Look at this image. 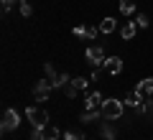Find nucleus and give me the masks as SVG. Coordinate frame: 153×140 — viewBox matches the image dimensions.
<instances>
[{
	"instance_id": "f257e3e1",
	"label": "nucleus",
	"mask_w": 153,
	"mask_h": 140,
	"mask_svg": "<svg viewBox=\"0 0 153 140\" xmlns=\"http://www.w3.org/2000/svg\"><path fill=\"white\" fill-rule=\"evenodd\" d=\"M123 115H125V102H120V99L115 97H105L102 102V120H120Z\"/></svg>"
},
{
	"instance_id": "f03ea898",
	"label": "nucleus",
	"mask_w": 153,
	"mask_h": 140,
	"mask_svg": "<svg viewBox=\"0 0 153 140\" xmlns=\"http://www.w3.org/2000/svg\"><path fill=\"white\" fill-rule=\"evenodd\" d=\"M26 117H28V122H31L33 127H46V125H49V112L41 110V107H33V104L26 110Z\"/></svg>"
},
{
	"instance_id": "7ed1b4c3",
	"label": "nucleus",
	"mask_w": 153,
	"mask_h": 140,
	"mask_svg": "<svg viewBox=\"0 0 153 140\" xmlns=\"http://www.w3.org/2000/svg\"><path fill=\"white\" fill-rule=\"evenodd\" d=\"M18 125H21V115H18L13 107H8L5 112H3V122H0V130H3V133H13V130H18Z\"/></svg>"
},
{
	"instance_id": "20e7f679",
	"label": "nucleus",
	"mask_w": 153,
	"mask_h": 140,
	"mask_svg": "<svg viewBox=\"0 0 153 140\" xmlns=\"http://www.w3.org/2000/svg\"><path fill=\"white\" fill-rule=\"evenodd\" d=\"M84 59H87L89 64L97 69V66L105 64V59H107V56H105V49H102V46H89V49L84 51Z\"/></svg>"
},
{
	"instance_id": "39448f33",
	"label": "nucleus",
	"mask_w": 153,
	"mask_h": 140,
	"mask_svg": "<svg viewBox=\"0 0 153 140\" xmlns=\"http://www.w3.org/2000/svg\"><path fill=\"white\" fill-rule=\"evenodd\" d=\"M51 89H54V84H51L49 79H38L36 87H33V97H36V102H46L51 94Z\"/></svg>"
},
{
	"instance_id": "423d86ee",
	"label": "nucleus",
	"mask_w": 153,
	"mask_h": 140,
	"mask_svg": "<svg viewBox=\"0 0 153 140\" xmlns=\"http://www.w3.org/2000/svg\"><path fill=\"white\" fill-rule=\"evenodd\" d=\"M71 33H74L76 38H87V41H94V38H97V28L94 26H74Z\"/></svg>"
},
{
	"instance_id": "0eeeda50",
	"label": "nucleus",
	"mask_w": 153,
	"mask_h": 140,
	"mask_svg": "<svg viewBox=\"0 0 153 140\" xmlns=\"http://www.w3.org/2000/svg\"><path fill=\"white\" fill-rule=\"evenodd\" d=\"M102 69L107 71V74H120L123 71V59L120 56H107L105 64H102Z\"/></svg>"
},
{
	"instance_id": "6e6552de",
	"label": "nucleus",
	"mask_w": 153,
	"mask_h": 140,
	"mask_svg": "<svg viewBox=\"0 0 153 140\" xmlns=\"http://www.w3.org/2000/svg\"><path fill=\"white\" fill-rule=\"evenodd\" d=\"M102 102H105L102 92H89L84 99V110H102Z\"/></svg>"
},
{
	"instance_id": "1a4fd4ad",
	"label": "nucleus",
	"mask_w": 153,
	"mask_h": 140,
	"mask_svg": "<svg viewBox=\"0 0 153 140\" xmlns=\"http://www.w3.org/2000/svg\"><path fill=\"white\" fill-rule=\"evenodd\" d=\"M135 92L140 94L143 99H148L153 94V76H146V79H140L138 81V87H135Z\"/></svg>"
},
{
	"instance_id": "9d476101",
	"label": "nucleus",
	"mask_w": 153,
	"mask_h": 140,
	"mask_svg": "<svg viewBox=\"0 0 153 140\" xmlns=\"http://www.w3.org/2000/svg\"><path fill=\"white\" fill-rule=\"evenodd\" d=\"M100 117H102V110H84V112H82V117H79V122L92 125V122H97Z\"/></svg>"
},
{
	"instance_id": "9b49d317",
	"label": "nucleus",
	"mask_w": 153,
	"mask_h": 140,
	"mask_svg": "<svg viewBox=\"0 0 153 140\" xmlns=\"http://www.w3.org/2000/svg\"><path fill=\"white\" fill-rule=\"evenodd\" d=\"M100 133H102L105 140H117V130L112 127V120L110 122H100Z\"/></svg>"
},
{
	"instance_id": "f8f14e48",
	"label": "nucleus",
	"mask_w": 153,
	"mask_h": 140,
	"mask_svg": "<svg viewBox=\"0 0 153 140\" xmlns=\"http://www.w3.org/2000/svg\"><path fill=\"white\" fill-rule=\"evenodd\" d=\"M123 102H125V107H130V110H135V107H140V104H143V102H146V99H143V97H140V94H138V92H135V89H133V92H130V94H128V97H125V99H123Z\"/></svg>"
},
{
	"instance_id": "ddd939ff",
	"label": "nucleus",
	"mask_w": 153,
	"mask_h": 140,
	"mask_svg": "<svg viewBox=\"0 0 153 140\" xmlns=\"http://www.w3.org/2000/svg\"><path fill=\"white\" fill-rule=\"evenodd\" d=\"M115 28H117V21H115L112 16L102 18V23H100V33H105V36H107V33H112Z\"/></svg>"
},
{
	"instance_id": "4468645a",
	"label": "nucleus",
	"mask_w": 153,
	"mask_h": 140,
	"mask_svg": "<svg viewBox=\"0 0 153 140\" xmlns=\"http://www.w3.org/2000/svg\"><path fill=\"white\" fill-rule=\"evenodd\" d=\"M135 31H138V26H135V21H128V23H125V26H123V28H120V36H123V38H125V41H130V38H133V36H135Z\"/></svg>"
},
{
	"instance_id": "2eb2a0df",
	"label": "nucleus",
	"mask_w": 153,
	"mask_h": 140,
	"mask_svg": "<svg viewBox=\"0 0 153 140\" xmlns=\"http://www.w3.org/2000/svg\"><path fill=\"white\" fill-rule=\"evenodd\" d=\"M120 13L123 16H133L135 13V0H120Z\"/></svg>"
},
{
	"instance_id": "dca6fc26",
	"label": "nucleus",
	"mask_w": 153,
	"mask_h": 140,
	"mask_svg": "<svg viewBox=\"0 0 153 140\" xmlns=\"http://www.w3.org/2000/svg\"><path fill=\"white\" fill-rule=\"evenodd\" d=\"M44 74H46V79H49L51 84H54V81L59 79V74H61V71H56V69H54L51 64H44Z\"/></svg>"
},
{
	"instance_id": "f3484780",
	"label": "nucleus",
	"mask_w": 153,
	"mask_h": 140,
	"mask_svg": "<svg viewBox=\"0 0 153 140\" xmlns=\"http://www.w3.org/2000/svg\"><path fill=\"white\" fill-rule=\"evenodd\" d=\"M69 81H71V76L66 74V71H61V74H59V79L54 81V89H64V87L69 84Z\"/></svg>"
},
{
	"instance_id": "a211bd4d",
	"label": "nucleus",
	"mask_w": 153,
	"mask_h": 140,
	"mask_svg": "<svg viewBox=\"0 0 153 140\" xmlns=\"http://www.w3.org/2000/svg\"><path fill=\"white\" fill-rule=\"evenodd\" d=\"M59 127H49V125L44 127V140H59Z\"/></svg>"
},
{
	"instance_id": "6ab92c4d",
	"label": "nucleus",
	"mask_w": 153,
	"mask_h": 140,
	"mask_svg": "<svg viewBox=\"0 0 153 140\" xmlns=\"http://www.w3.org/2000/svg\"><path fill=\"white\" fill-rule=\"evenodd\" d=\"M71 84H74L79 92H84V89L89 87V79H87V76H74V79H71Z\"/></svg>"
},
{
	"instance_id": "aec40b11",
	"label": "nucleus",
	"mask_w": 153,
	"mask_h": 140,
	"mask_svg": "<svg viewBox=\"0 0 153 140\" xmlns=\"http://www.w3.org/2000/svg\"><path fill=\"white\" fill-rule=\"evenodd\" d=\"M135 26L138 28H148V26H151V21H148L146 13H138V16H135Z\"/></svg>"
},
{
	"instance_id": "412c9836",
	"label": "nucleus",
	"mask_w": 153,
	"mask_h": 140,
	"mask_svg": "<svg viewBox=\"0 0 153 140\" xmlns=\"http://www.w3.org/2000/svg\"><path fill=\"white\" fill-rule=\"evenodd\" d=\"M143 115H146V117H153V99L151 97L143 102Z\"/></svg>"
},
{
	"instance_id": "4be33fe9",
	"label": "nucleus",
	"mask_w": 153,
	"mask_h": 140,
	"mask_svg": "<svg viewBox=\"0 0 153 140\" xmlns=\"http://www.w3.org/2000/svg\"><path fill=\"white\" fill-rule=\"evenodd\" d=\"M64 138H66V140H87L82 133H76V130H66V133H64Z\"/></svg>"
},
{
	"instance_id": "5701e85b",
	"label": "nucleus",
	"mask_w": 153,
	"mask_h": 140,
	"mask_svg": "<svg viewBox=\"0 0 153 140\" xmlns=\"http://www.w3.org/2000/svg\"><path fill=\"white\" fill-rule=\"evenodd\" d=\"M31 13H33V10H31V3H28V0H23V3H21V16L28 18Z\"/></svg>"
},
{
	"instance_id": "b1692460",
	"label": "nucleus",
	"mask_w": 153,
	"mask_h": 140,
	"mask_svg": "<svg viewBox=\"0 0 153 140\" xmlns=\"http://www.w3.org/2000/svg\"><path fill=\"white\" fill-rule=\"evenodd\" d=\"M28 140H44V127H33L31 130V138Z\"/></svg>"
},
{
	"instance_id": "393cba45",
	"label": "nucleus",
	"mask_w": 153,
	"mask_h": 140,
	"mask_svg": "<svg viewBox=\"0 0 153 140\" xmlns=\"http://www.w3.org/2000/svg\"><path fill=\"white\" fill-rule=\"evenodd\" d=\"M13 8V0H3V13H8Z\"/></svg>"
},
{
	"instance_id": "a878e982",
	"label": "nucleus",
	"mask_w": 153,
	"mask_h": 140,
	"mask_svg": "<svg viewBox=\"0 0 153 140\" xmlns=\"http://www.w3.org/2000/svg\"><path fill=\"white\" fill-rule=\"evenodd\" d=\"M18 3H23V0H18Z\"/></svg>"
}]
</instances>
